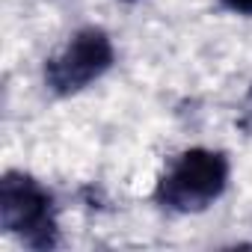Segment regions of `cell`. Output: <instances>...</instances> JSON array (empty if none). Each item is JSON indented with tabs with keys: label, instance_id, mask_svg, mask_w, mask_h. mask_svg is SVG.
Masks as SVG:
<instances>
[{
	"label": "cell",
	"instance_id": "cell-1",
	"mask_svg": "<svg viewBox=\"0 0 252 252\" xmlns=\"http://www.w3.org/2000/svg\"><path fill=\"white\" fill-rule=\"evenodd\" d=\"M225 181H228V160L220 152L190 149L163 175L158 199L175 211H202L225 190Z\"/></svg>",
	"mask_w": 252,
	"mask_h": 252
},
{
	"label": "cell",
	"instance_id": "cell-2",
	"mask_svg": "<svg viewBox=\"0 0 252 252\" xmlns=\"http://www.w3.org/2000/svg\"><path fill=\"white\" fill-rule=\"evenodd\" d=\"M0 220H3L6 231L18 234L30 246L54 243L51 199L36 181L24 175H6L3 187H0Z\"/></svg>",
	"mask_w": 252,
	"mask_h": 252
},
{
	"label": "cell",
	"instance_id": "cell-3",
	"mask_svg": "<svg viewBox=\"0 0 252 252\" xmlns=\"http://www.w3.org/2000/svg\"><path fill=\"white\" fill-rule=\"evenodd\" d=\"M113 63V45L107 39L104 30H80L48 65V83L68 95L77 92L83 86H89L92 80H98Z\"/></svg>",
	"mask_w": 252,
	"mask_h": 252
},
{
	"label": "cell",
	"instance_id": "cell-4",
	"mask_svg": "<svg viewBox=\"0 0 252 252\" xmlns=\"http://www.w3.org/2000/svg\"><path fill=\"white\" fill-rule=\"evenodd\" d=\"M234 12H252V0H225Z\"/></svg>",
	"mask_w": 252,
	"mask_h": 252
}]
</instances>
